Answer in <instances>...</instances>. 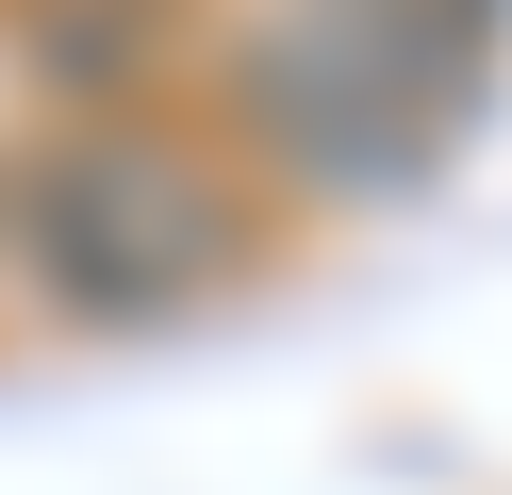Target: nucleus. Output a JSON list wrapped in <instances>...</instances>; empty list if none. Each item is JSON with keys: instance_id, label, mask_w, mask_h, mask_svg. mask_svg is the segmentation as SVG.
Returning a JSON list of instances; mask_svg holds the SVG:
<instances>
[{"instance_id": "3", "label": "nucleus", "mask_w": 512, "mask_h": 495, "mask_svg": "<svg viewBox=\"0 0 512 495\" xmlns=\"http://www.w3.org/2000/svg\"><path fill=\"white\" fill-rule=\"evenodd\" d=\"M17 50L50 66V99H67V116H149L182 17H166V0H17Z\"/></svg>"}, {"instance_id": "2", "label": "nucleus", "mask_w": 512, "mask_h": 495, "mask_svg": "<svg viewBox=\"0 0 512 495\" xmlns=\"http://www.w3.org/2000/svg\"><path fill=\"white\" fill-rule=\"evenodd\" d=\"M0 248L67 330H166L248 264V182L149 116H67L34 165H0Z\"/></svg>"}, {"instance_id": "1", "label": "nucleus", "mask_w": 512, "mask_h": 495, "mask_svg": "<svg viewBox=\"0 0 512 495\" xmlns=\"http://www.w3.org/2000/svg\"><path fill=\"white\" fill-rule=\"evenodd\" d=\"M496 33H512V0H281L248 33L232 99H248L281 182L413 198L446 165V132L479 116V83H496Z\"/></svg>"}]
</instances>
